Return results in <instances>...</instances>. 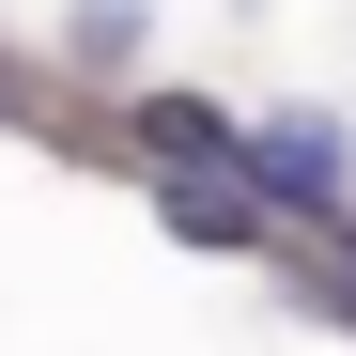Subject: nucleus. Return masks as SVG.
I'll return each mask as SVG.
<instances>
[{
    "mask_svg": "<svg viewBox=\"0 0 356 356\" xmlns=\"http://www.w3.org/2000/svg\"><path fill=\"white\" fill-rule=\"evenodd\" d=\"M248 186L325 217V202H341V124H264V140H248Z\"/></svg>",
    "mask_w": 356,
    "mask_h": 356,
    "instance_id": "nucleus-1",
    "label": "nucleus"
},
{
    "mask_svg": "<svg viewBox=\"0 0 356 356\" xmlns=\"http://www.w3.org/2000/svg\"><path fill=\"white\" fill-rule=\"evenodd\" d=\"M170 232H248V186H170Z\"/></svg>",
    "mask_w": 356,
    "mask_h": 356,
    "instance_id": "nucleus-2",
    "label": "nucleus"
},
{
    "mask_svg": "<svg viewBox=\"0 0 356 356\" xmlns=\"http://www.w3.org/2000/svg\"><path fill=\"white\" fill-rule=\"evenodd\" d=\"M78 47H93V63H124V47H140V0H78Z\"/></svg>",
    "mask_w": 356,
    "mask_h": 356,
    "instance_id": "nucleus-3",
    "label": "nucleus"
}]
</instances>
